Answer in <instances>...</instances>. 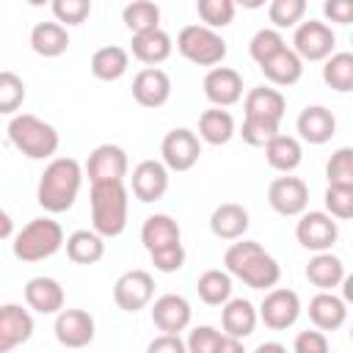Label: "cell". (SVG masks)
Segmentation results:
<instances>
[{
	"mask_svg": "<svg viewBox=\"0 0 353 353\" xmlns=\"http://www.w3.org/2000/svg\"><path fill=\"white\" fill-rule=\"evenodd\" d=\"M223 265L232 279H240L251 290H270L281 279V265L276 262V256L268 254L256 240L245 237H237L226 248Z\"/></svg>",
	"mask_w": 353,
	"mask_h": 353,
	"instance_id": "6da1fadb",
	"label": "cell"
},
{
	"mask_svg": "<svg viewBox=\"0 0 353 353\" xmlns=\"http://www.w3.org/2000/svg\"><path fill=\"white\" fill-rule=\"evenodd\" d=\"M83 185V168L74 157H52L39 176L36 201L44 212L58 215L74 207Z\"/></svg>",
	"mask_w": 353,
	"mask_h": 353,
	"instance_id": "7a4b0ae2",
	"label": "cell"
},
{
	"mask_svg": "<svg viewBox=\"0 0 353 353\" xmlns=\"http://www.w3.org/2000/svg\"><path fill=\"white\" fill-rule=\"evenodd\" d=\"M130 193L124 182H91V226L105 240L127 229Z\"/></svg>",
	"mask_w": 353,
	"mask_h": 353,
	"instance_id": "3957f363",
	"label": "cell"
},
{
	"mask_svg": "<svg viewBox=\"0 0 353 353\" xmlns=\"http://www.w3.org/2000/svg\"><path fill=\"white\" fill-rule=\"evenodd\" d=\"M6 132L11 146L30 160H50L61 146L58 130L33 113H14Z\"/></svg>",
	"mask_w": 353,
	"mask_h": 353,
	"instance_id": "277c9868",
	"label": "cell"
},
{
	"mask_svg": "<svg viewBox=\"0 0 353 353\" xmlns=\"http://www.w3.org/2000/svg\"><path fill=\"white\" fill-rule=\"evenodd\" d=\"M63 229L58 221H52L50 215L33 218L30 223H25L11 243V251L19 262H41L50 259L52 254H58L63 248Z\"/></svg>",
	"mask_w": 353,
	"mask_h": 353,
	"instance_id": "5b68a950",
	"label": "cell"
},
{
	"mask_svg": "<svg viewBox=\"0 0 353 353\" xmlns=\"http://www.w3.org/2000/svg\"><path fill=\"white\" fill-rule=\"evenodd\" d=\"M176 50L185 61L196 66H218L226 58L223 36L207 25H185L176 33Z\"/></svg>",
	"mask_w": 353,
	"mask_h": 353,
	"instance_id": "8992f818",
	"label": "cell"
},
{
	"mask_svg": "<svg viewBox=\"0 0 353 353\" xmlns=\"http://www.w3.org/2000/svg\"><path fill=\"white\" fill-rule=\"evenodd\" d=\"M295 237L306 251H331L339 240V223L325 210H303L295 223Z\"/></svg>",
	"mask_w": 353,
	"mask_h": 353,
	"instance_id": "52a82bcc",
	"label": "cell"
},
{
	"mask_svg": "<svg viewBox=\"0 0 353 353\" xmlns=\"http://www.w3.org/2000/svg\"><path fill=\"white\" fill-rule=\"evenodd\" d=\"M256 314L265 323V328H270V331H287L301 317V298H298L295 290L270 287V290H265V298H262Z\"/></svg>",
	"mask_w": 353,
	"mask_h": 353,
	"instance_id": "ba28073f",
	"label": "cell"
},
{
	"mask_svg": "<svg viewBox=\"0 0 353 353\" xmlns=\"http://www.w3.org/2000/svg\"><path fill=\"white\" fill-rule=\"evenodd\" d=\"M292 50L301 61H325L336 50V36L320 19H301L292 33Z\"/></svg>",
	"mask_w": 353,
	"mask_h": 353,
	"instance_id": "9c48e42d",
	"label": "cell"
},
{
	"mask_svg": "<svg viewBox=\"0 0 353 353\" xmlns=\"http://www.w3.org/2000/svg\"><path fill=\"white\" fill-rule=\"evenodd\" d=\"M160 154H163V165L168 171H190L199 157H201V141L193 130L188 127H174L171 132H165L163 143H160Z\"/></svg>",
	"mask_w": 353,
	"mask_h": 353,
	"instance_id": "30bf717a",
	"label": "cell"
},
{
	"mask_svg": "<svg viewBox=\"0 0 353 353\" xmlns=\"http://www.w3.org/2000/svg\"><path fill=\"white\" fill-rule=\"evenodd\" d=\"M152 298H154V279L141 268L121 273L113 284V303L121 312H141L143 306L152 303Z\"/></svg>",
	"mask_w": 353,
	"mask_h": 353,
	"instance_id": "8fae6325",
	"label": "cell"
},
{
	"mask_svg": "<svg viewBox=\"0 0 353 353\" xmlns=\"http://www.w3.org/2000/svg\"><path fill=\"white\" fill-rule=\"evenodd\" d=\"M268 204L284 218H298L309 207V185L301 176H276L268 188Z\"/></svg>",
	"mask_w": 353,
	"mask_h": 353,
	"instance_id": "7c38bea8",
	"label": "cell"
},
{
	"mask_svg": "<svg viewBox=\"0 0 353 353\" xmlns=\"http://www.w3.org/2000/svg\"><path fill=\"white\" fill-rule=\"evenodd\" d=\"M127 168L130 160L119 143H99L85 160L88 182H124Z\"/></svg>",
	"mask_w": 353,
	"mask_h": 353,
	"instance_id": "4fadbf2b",
	"label": "cell"
},
{
	"mask_svg": "<svg viewBox=\"0 0 353 353\" xmlns=\"http://www.w3.org/2000/svg\"><path fill=\"white\" fill-rule=\"evenodd\" d=\"M201 88L215 108H232L243 99V74L232 66H210Z\"/></svg>",
	"mask_w": 353,
	"mask_h": 353,
	"instance_id": "5bb4252c",
	"label": "cell"
},
{
	"mask_svg": "<svg viewBox=\"0 0 353 353\" xmlns=\"http://www.w3.org/2000/svg\"><path fill=\"white\" fill-rule=\"evenodd\" d=\"M55 339L63 345V347H85L94 342V334H97V323L94 317L85 312V309H61L55 314Z\"/></svg>",
	"mask_w": 353,
	"mask_h": 353,
	"instance_id": "9a60e30c",
	"label": "cell"
},
{
	"mask_svg": "<svg viewBox=\"0 0 353 353\" xmlns=\"http://www.w3.org/2000/svg\"><path fill=\"white\" fill-rule=\"evenodd\" d=\"M132 99L141 108L157 110L171 99V77L160 66H146L132 77Z\"/></svg>",
	"mask_w": 353,
	"mask_h": 353,
	"instance_id": "2e32d148",
	"label": "cell"
},
{
	"mask_svg": "<svg viewBox=\"0 0 353 353\" xmlns=\"http://www.w3.org/2000/svg\"><path fill=\"white\" fill-rule=\"evenodd\" d=\"M130 185H132V196L138 201H143V204L160 201L168 190V168L163 165V160H141L132 168Z\"/></svg>",
	"mask_w": 353,
	"mask_h": 353,
	"instance_id": "e0dca14e",
	"label": "cell"
},
{
	"mask_svg": "<svg viewBox=\"0 0 353 353\" xmlns=\"http://www.w3.org/2000/svg\"><path fill=\"white\" fill-rule=\"evenodd\" d=\"M190 317H193V309H190V301L185 295L165 292V295L154 298V303H152V323L157 325L160 334L185 331L190 325Z\"/></svg>",
	"mask_w": 353,
	"mask_h": 353,
	"instance_id": "ac0fdd59",
	"label": "cell"
},
{
	"mask_svg": "<svg viewBox=\"0 0 353 353\" xmlns=\"http://www.w3.org/2000/svg\"><path fill=\"white\" fill-rule=\"evenodd\" d=\"M33 336V317L19 303H3L0 306V353H8L19 345H25Z\"/></svg>",
	"mask_w": 353,
	"mask_h": 353,
	"instance_id": "d6986e66",
	"label": "cell"
},
{
	"mask_svg": "<svg viewBox=\"0 0 353 353\" xmlns=\"http://www.w3.org/2000/svg\"><path fill=\"white\" fill-rule=\"evenodd\" d=\"M295 127H298V135L312 146H323L336 135V119L325 105H306L298 113Z\"/></svg>",
	"mask_w": 353,
	"mask_h": 353,
	"instance_id": "ffe728a7",
	"label": "cell"
},
{
	"mask_svg": "<svg viewBox=\"0 0 353 353\" xmlns=\"http://www.w3.org/2000/svg\"><path fill=\"white\" fill-rule=\"evenodd\" d=\"M259 323V314H256V306L245 298H229L226 303H221V328L226 336H234V339H248L254 334Z\"/></svg>",
	"mask_w": 353,
	"mask_h": 353,
	"instance_id": "44dd1931",
	"label": "cell"
},
{
	"mask_svg": "<svg viewBox=\"0 0 353 353\" xmlns=\"http://www.w3.org/2000/svg\"><path fill=\"white\" fill-rule=\"evenodd\" d=\"M309 320L320 331H339L347 320V303L345 298L334 295V290H320L309 301Z\"/></svg>",
	"mask_w": 353,
	"mask_h": 353,
	"instance_id": "7402d4cb",
	"label": "cell"
},
{
	"mask_svg": "<svg viewBox=\"0 0 353 353\" xmlns=\"http://www.w3.org/2000/svg\"><path fill=\"white\" fill-rule=\"evenodd\" d=\"M25 303L39 314H58L63 309V287L52 276H33L25 284Z\"/></svg>",
	"mask_w": 353,
	"mask_h": 353,
	"instance_id": "603a6c76",
	"label": "cell"
},
{
	"mask_svg": "<svg viewBox=\"0 0 353 353\" xmlns=\"http://www.w3.org/2000/svg\"><path fill=\"white\" fill-rule=\"evenodd\" d=\"M251 221H248V210L237 201H226V204H218L210 215V232L218 237V240H237L248 232Z\"/></svg>",
	"mask_w": 353,
	"mask_h": 353,
	"instance_id": "cb8c5ba5",
	"label": "cell"
},
{
	"mask_svg": "<svg viewBox=\"0 0 353 353\" xmlns=\"http://www.w3.org/2000/svg\"><path fill=\"white\" fill-rule=\"evenodd\" d=\"M130 50H132L135 61H141L146 66H157V63L168 61V55L174 50V41L163 28H154V30H146V33H132Z\"/></svg>",
	"mask_w": 353,
	"mask_h": 353,
	"instance_id": "d4e9b609",
	"label": "cell"
},
{
	"mask_svg": "<svg viewBox=\"0 0 353 353\" xmlns=\"http://www.w3.org/2000/svg\"><path fill=\"white\" fill-rule=\"evenodd\" d=\"M259 69H262V74H265L268 83L287 88V85H295V83L301 80V74H303V61L295 55L292 47L284 44L279 52H273L268 61H262Z\"/></svg>",
	"mask_w": 353,
	"mask_h": 353,
	"instance_id": "484cf974",
	"label": "cell"
},
{
	"mask_svg": "<svg viewBox=\"0 0 353 353\" xmlns=\"http://www.w3.org/2000/svg\"><path fill=\"white\" fill-rule=\"evenodd\" d=\"M141 243L152 254V251H160V248H168V245L182 243V229H179V223L171 215L154 212L141 226Z\"/></svg>",
	"mask_w": 353,
	"mask_h": 353,
	"instance_id": "4316f807",
	"label": "cell"
},
{
	"mask_svg": "<svg viewBox=\"0 0 353 353\" xmlns=\"http://www.w3.org/2000/svg\"><path fill=\"white\" fill-rule=\"evenodd\" d=\"M243 110L245 116H256V119H273V121H281L284 119V110H287V99L279 88H270V85H254L245 99H243Z\"/></svg>",
	"mask_w": 353,
	"mask_h": 353,
	"instance_id": "83f0119b",
	"label": "cell"
},
{
	"mask_svg": "<svg viewBox=\"0 0 353 353\" xmlns=\"http://www.w3.org/2000/svg\"><path fill=\"white\" fill-rule=\"evenodd\" d=\"M262 149H265L268 165L276 168V171H281V174H292V171L301 165V160H303V146H301V141L292 138V135L276 132Z\"/></svg>",
	"mask_w": 353,
	"mask_h": 353,
	"instance_id": "f1b7e54d",
	"label": "cell"
},
{
	"mask_svg": "<svg viewBox=\"0 0 353 353\" xmlns=\"http://www.w3.org/2000/svg\"><path fill=\"white\" fill-rule=\"evenodd\" d=\"M237 127H234V116L223 108H210L199 116V141L210 143V146H223L234 138Z\"/></svg>",
	"mask_w": 353,
	"mask_h": 353,
	"instance_id": "f546056e",
	"label": "cell"
},
{
	"mask_svg": "<svg viewBox=\"0 0 353 353\" xmlns=\"http://www.w3.org/2000/svg\"><path fill=\"white\" fill-rule=\"evenodd\" d=\"M66 256L74 262V265H97L102 256H105V237L94 229H77L72 232L66 240Z\"/></svg>",
	"mask_w": 353,
	"mask_h": 353,
	"instance_id": "4dcf8cb0",
	"label": "cell"
},
{
	"mask_svg": "<svg viewBox=\"0 0 353 353\" xmlns=\"http://www.w3.org/2000/svg\"><path fill=\"white\" fill-rule=\"evenodd\" d=\"M306 279L317 290H334L345 279V262L331 251H314V256L306 265Z\"/></svg>",
	"mask_w": 353,
	"mask_h": 353,
	"instance_id": "1f68e13d",
	"label": "cell"
},
{
	"mask_svg": "<svg viewBox=\"0 0 353 353\" xmlns=\"http://www.w3.org/2000/svg\"><path fill=\"white\" fill-rule=\"evenodd\" d=\"M30 50L41 58H58L69 50V33L61 22H39L30 30Z\"/></svg>",
	"mask_w": 353,
	"mask_h": 353,
	"instance_id": "d6a6232c",
	"label": "cell"
},
{
	"mask_svg": "<svg viewBox=\"0 0 353 353\" xmlns=\"http://www.w3.org/2000/svg\"><path fill=\"white\" fill-rule=\"evenodd\" d=\"M190 353H240L243 342L234 336H226L223 331L212 328V325H196L190 331V336L185 339Z\"/></svg>",
	"mask_w": 353,
	"mask_h": 353,
	"instance_id": "836d02e7",
	"label": "cell"
},
{
	"mask_svg": "<svg viewBox=\"0 0 353 353\" xmlns=\"http://www.w3.org/2000/svg\"><path fill=\"white\" fill-rule=\"evenodd\" d=\"M127 69H130V52L124 47L108 44L91 55V74L102 83H113V80L124 77Z\"/></svg>",
	"mask_w": 353,
	"mask_h": 353,
	"instance_id": "e575fe53",
	"label": "cell"
},
{
	"mask_svg": "<svg viewBox=\"0 0 353 353\" xmlns=\"http://www.w3.org/2000/svg\"><path fill=\"white\" fill-rule=\"evenodd\" d=\"M196 292L199 298L207 303V306H221L232 298V276L226 270H218V268H210L199 276L196 281Z\"/></svg>",
	"mask_w": 353,
	"mask_h": 353,
	"instance_id": "d590c367",
	"label": "cell"
},
{
	"mask_svg": "<svg viewBox=\"0 0 353 353\" xmlns=\"http://www.w3.org/2000/svg\"><path fill=\"white\" fill-rule=\"evenodd\" d=\"M323 80L336 94L353 91V52H331L323 63Z\"/></svg>",
	"mask_w": 353,
	"mask_h": 353,
	"instance_id": "8d00e7d4",
	"label": "cell"
},
{
	"mask_svg": "<svg viewBox=\"0 0 353 353\" xmlns=\"http://www.w3.org/2000/svg\"><path fill=\"white\" fill-rule=\"evenodd\" d=\"M121 22L127 25L130 33H146L160 28V6L152 0H132L121 11Z\"/></svg>",
	"mask_w": 353,
	"mask_h": 353,
	"instance_id": "74e56055",
	"label": "cell"
},
{
	"mask_svg": "<svg viewBox=\"0 0 353 353\" xmlns=\"http://www.w3.org/2000/svg\"><path fill=\"white\" fill-rule=\"evenodd\" d=\"M309 0H268V19L273 28H295L306 17Z\"/></svg>",
	"mask_w": 353,
	"mask_h": 353,
	"instance_id": "f35d334b",
	"label": "cell"
},
{
	"mask_svg": "<svg viewBox=\"0 0 353 353\" xmlns=\"http://www.w3.org/2000/svg\"><path fill=\"white\" fill-rule=\"evenodd\" d=\"M196 11H199L201 25H207V28H215V30H218V28L232 25L237 6H234L232 0H196Z\"/></svg>",
	"mask_w": 353,
	"mask_h": 353,
	"instance_id": "ab89813d",
	"label": "cell"
},
{
	"mask_svg": "<svg viewBox=\"0 0 353 353\" xmlns=\"http://www.w3.org/2000/svg\"><path fill=\"white\" fill-rule=\"evenodd\" d=\"M25 102V83L14 72H0V113L14 116Z\"/></svg>",
	"mask_w": 353,
	"mask_h": 353,
	"instance_id": "60d3db41",
	"label": "cell"
},
{
	"mask_svg": "<svg viewBox=\"0 0 353 353\" xmlns=\"http://www.w3.org/2000/svg\"><path fill=\"white\" fill-rule=\"evenodd\" d=\"M284 44H287V41H284V36H281L279 28H259V30L251 36V41H248V55H251L256 63H262V61H268L273 52H279Z\"/></svg>",
	"mask_w": 353,
	"mask_h": 353,
	"instance_id": "b9f144b4",
	"label": "cell"
},
{
	"mask_svg": "<svg viewBox=\"0 0 353 353\" xmlns=\"http://www.w3.org/2000/svg\"><path fill=\"white\" fill-rule=\"evenodd\" d=\"M323 201H325V212L334 215L336 221L353 218V185H328Z\"/></svg>",
	"mask_w": 353,
	"mask_h": 353,
	"instance_id": "7bdbcfd3",
	"label": "cell"
},
{
	"mask_svg": "<svg viewBox=\"0 0 353 353\" xmlns=\"http://www.w3.org/2000/svg\"><path fill=\"white\" fill-rule=\"evenodd\" d=\"M279 124L281 121H273V119H256V116H245L243 119V127H240V135L248 146H265L276 132H279Z\"/></svg>",
	"mask_w": 353,
	"mask_h": 353,
	"instance_id": "ee69618b",
	"label": "cell"
},
{
	"mask_svg": "<svg viewBox=\"0 0 353 353\" xmlns=\"http://www.w3.org/2000/svg\"><path fill=\"white\" fill-rule=\"evenodd\" d=\"M325 176L328 185H353V149L342 146L331 154V160L325 163Z\"/></svg>",
	"mask_w": 353,
	"mask_h": 353,
	"instance_id": "f6af8a7d",
	"label": "cell"
},
{
	"mask_svg": "<svg viewBox=\"0 0 353 353\" xmlns=\"http://www.w3.org/2000/svg\"><path fill=\"white\" fill-rule=\"evenodd\" d=\"M55 22L66 25H83L91 14V0H50Z\"/></svg>",
	"mask_w": 353,
	"mask_h": 353,
	"instance_id": "bcb514c9",
	"label": "cell"
},
{
	"mask_svg": "<svg viewBox=\"0 0 353 353\" xmlns=\"http://www.w3.org/2000/svg\"><path fill=\"white\" fill-rule=\"evenodd\" d=\"M149 259H152L154 270H160V273H176V270H182V265H185V245L176 243V245L152 251Z\"/></svg>",
	"mask_w": 353,
	"mask_h": 353,
	"instance_id": "7dc6e473",
	"label": "cell"
},
{
	"mask_svg": "<svg viewBox=\"0 0 353 353\" xmlns=\"http://www.w3.org/2000/svg\"><path fill=\"white\" fill-rule=\"evenodd\" d=\"M295 353H325L328 350V336L325 331H298L295 342H292Z\"/></svg>",
	"mask_w": 353,
	"mask_h": 353,
	"instance_id": "c3c4849f",
	"label": "cell"
},
{
	"mask_svg": "<svg viewBox=\"0 0 353 353\" xmlns=\"http://www.w3.org/2000/svg\"><path fill=\"white\" fill-rule=\"evenodd\" d=\"M323 17L334 25L353 22V0H323Z\"/></svg>",
	"mask_w": 353,
	"mask_h": 353,
	"instance_id": "681fc988",
	"label": "cell"
},
{
	"mask_svg": "<svg viewBox=\"0 0 353 353\" xmlns=\"http://www.w3.org/2000/svg\"><path fill=\"white\" fill-rule=\"evenodd\" d=\"M146 350L149 353H185L188 345H185V339H179V334H160L157 339L149 342Z\"/></svg>",
	"mask_w": 353,
	"mask_h": 353,
	"instance_id": "f907efd6",
	"label": "cell"
},
{
	"mask_svg": "<svg viewBox=\"0 0 353 353\" xmlns=\"http://www.w3.org/2000/svg\"><path fill=\"white\" fill-rule=\"evenodd\" d=\"M11 234H14V218L6 210H0V240H8Z\"/></svg>",
	"mask_w": 353,
	"mask_h": 353,
	"instance_id": "816d5d0a",
	"label": "cell"
},
{
	"mask_svg": "<svg viewBox=\"0 0 353 353\" xmlns=\"http://www.w3.org/2000/svg\"><path fill=\"white\" fill-rule=\"evenodd\" d=\"M237 8H245V11H256V8H265L268 0H232Z\"/></svg>",
	"mask_w": 353,
	"mask_h": 353,
	"instance_id": "f5cc1de1",
	"label": "cell"
},
{
	"mask_svg": "<svg viewBox=\"0 0 353 353\" xmlns=\"http://www.w3.org/2000/svg\"><path fill=\"white\" fill-rule=\"evenodd\" d=\"M270 350H276V353H284L287 347H284L281 342H262V345L256 347V353H270Z\"/></svg>",
	"mask_w": 353,
	"mask_h": 353,
	"instance_id": "db71d44e",
	"label": "cell"
},
{
	"mask_svg": "<svg viewBox=\"0 0 353 353\" xmlns=\"http://www.w3.org/2000/svg\"><path fill=\"white\" fill-rule=\"evenodd\" d=\"M25 3H28V6H36V8H39V6H47L50 0H25Z\"/></svg>",
	"mask_w": 353,
	"mask_h": 353,
	"instance_id": "11a10c76",
	"label": "cell"
}]
</instances>
